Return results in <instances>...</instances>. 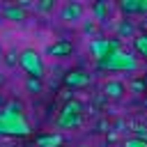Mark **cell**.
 Returning a JSON list of instances; mask_svg holds the SVG:
<instances>
[{"label":"cell","mask_w":147,"mask_h":147,"mask_svg":"<svg viewBox=\"0 0 147 147\" xmlns=\"http://www.w3.org/2000/svg\"><path fill=\"white\" fill-rule=\"evenodd\" d=\"M87 83H90V76L85 71H80V69H74V71H69L64 76V85L67 87H85Z\"/></svg>","instance_id":"cell-8"},{"label":"cell","mask_w":147,"mask_h":147,"mask_svg":"<svg viewBox=\"0 0 147 147\" xmlns=\"http://www.w3.org/2000/svg\"><path fill=\"white\" fill-rule=\"evenodd\" d=\"M80 147H85V145H80Z\"/></svg>","instance_id":"cell-24"},{"label":"cell","mask_w":147,"mask_h":147,"mask_svg":"<svg viewBox=\"0 0 147 147\" xmlns=\"http://www.w3.org/2000/svg\"><path fill=\"white\" fill-rule=\"evenodd\" d=\"M32 133L30 122L23 113H14L9 108L0 110V136H14V138H28Z\"/></svg>","instance_id":"cell-1"},{"label":"cell","mask_w":147,"mask_h":147,"mask_svg":"<svg viewBox=\"0 0 147 147\" xmlns=\"http://www.w3.org/2000/svg\"><path fill=\"white\" fill-rule=\"evenodd\" d=\"M96 67L101 71H136L138 69V57H133V53L119 48L113 55H108L106 60L96 62Z\"/></svg>","instance_id":"cell-3"},{"label":"cell","mask_w":147,"mask_h":147,"mask_svg":"<svg viewBox=\"0 0 147 147\" xmlns=\"http://www.w3.org/2000/svg\"><path fill=\"white\" fill-rule=\"evenodd\" d=\"M53 9V0H41L37 2V11H51Z\"/></svg>","instance_id":"cell-19"},{"label":"cell","mask_w":147,"mask_h":147,"mask_svg":"<svg viewBox=\"0 0 147 147\" xmlns=\"http://www.w3.org/2000/svg\"><path fill=\"white\" fill-rule=\"evenodd\" d=\"M18 64L30 74V78H39L41 80V76H44V62H41V57H39V53L34 48H23L18 53Z\"/></svg>","instance_id":"cell-4"},{"label":"cell","mask_w":147,"mask_h":147,"mask_svg":"<svg viewBox=\"0 0 147 147\" xmlns=\"http://www.w3.org/2000/svg\"><path fill=\"white\" fill-rule=\"evenodd\" d=\"M2 16L7 21H25V9L16 2V5H5L2 7Z\"/></svg>","instance_id":"cell-12"},{"label":"cell","mask_w":147,"mask_h":147,"mask_svg":"<svg viewBox=\"0 0 147 147\" xmlns=\"http://www.w3.org/2000/svg\"><path fill=\"white\" fill-rule=\"evenodd\" d=\"M64 142V136L62 133H41L37 136V147H60Z\"/></svg>","instance_id":"cell-10"},{"label":"cell","mask_w":147,"mask_h":147,"mask_svg":"<svg viewBox=\"0 0 147 147\" xmlns=\"http://www.w3.org/2000/svg\"><path fill=\"white\" fill-rule=\"evenodd\" d=\"M5 108H9V110H14V113H23V103L21 101H9Z\"/></svg>","instance_id":"cell-21"},{"label":"cell","mask_w":147,"mask_h":147,"mask_svg":"<svg viewBox=\"0 0 147 147\" xmlns=\"http://www.w3.org/2000/svg\"><path fill=\"white\" fill-rule=\"evenodd\" d=\"M119 48H122L119 39H94V41L90 44V53H92V57H94L96 62L106 60L108 55H113V53L119 51Z\"/></svg>","instance_id":"cell-5"},{"label":"cell","mask_w":147,"mask_h":147,"mask_svg":"<svg viewBox=\"0 0 147 147\" xmlns=\"http://www.w3.org/2000/svg\"><path fill=\"white\" fill-rule=\"evenodd\" d=\"M2 80H5V76H2V74H0V83H2Z\"/></svg>","instance_id":"cell-23"},{"label":"cell","mask_w":147,"mask_h":147,"mask_svg":"<svg viewBox=\"0 0 147 147\" xmlns=\"http://www.w3.org/2000/svg\"><path fill=\"white\" fill-rule=\"evenodd\" d=\"M25 87H28V92H32V94H39V92H41V80H39V78H30V76H28V80H25Z\"/></svg>","instance_id":"cell-14"},{"label":"cell","mask_w":147,"mask_h":147,"mask_svg":"<svg viewBox=\"0 0 147 147\" xmlns=\"http://www.w3.org/2000/svg\"><path fill=\"white\" fill-rule=\"evenodd\" d=\"M145 87H147V83H145V80H133V83H129V90H131V92H136V94L145 92Z\"/></svg>","instance_id":"cell-17"},{"label":"cell","mask_w":147,"mask_h":147,"mask_svg":"<svg viewBox=\"0 0 147 147\" xmlns=\"http://www.w3.org/2000/svg\"><path fill=\"white\" fill-rule=\"evenodd\" d=\"M124 147H147V142H142V140H138V138H129V140L124 142Z\"/></svg>","instance_id":"cell-20"},{"label":"cell","mask_w":147,"mask_h":147,"mask_svg":"<svg viewBox=\"0 0 147 147\" xmlns=\"http://www.w3.org/2000/svg\"><path fill=\"white\" fill-rule=\"evenodd\" d=\"M103 92H106L110 99H122V96L126 94V85H124L122 80H108V83L103 85Z\"/></svg>","instance_id":"cell-11"},{"label":"cell","mask_w":147,"mask_h":147,"mask_svg":"<svg viewBox=\"0 0 147 147\" xmlns=\"http://www.w3.org/2000/svg\"><path fill=\"white\" fill-rule=\"evenodd\" d=\"M16 60H18V53H16V51H9V53L5 55V62H7V64H16Z\"/></svg>","instance_id":"cell-22"},{"label":"cell","mask_w":147,"mask_h":147,"mask_svg":"<svg viewBox=\"0 0 147 147\" xmlns=\"http://www.w3.org/2000/svg\"><path fill=\"white\" fill-rule=\"evenodd\" d=\"M133 48L140 57H147V32H140L133 37Z\"/></svg>","instance_id":"cell-13"},{"label":"cell","mask_w":147,"mask_h":147,"mask_svg":"<svg viewBox=\"0 0 147 147\" xmlns=\"http://www.w3.org/2000/svg\"><path fill=\"white\" fill-rule=\"evenodd\" d=\"M83 117H85V113H83V103H80L78 99H69V101L62 106V110H60L55 124H57L60 131H69V129L80 126V124H83Z\"/></svg>","instance_id":"cell-2"},{"label":"cell","mask_w":147,"mask_h":147,"mask_svg":"<svg viewBox=\"0 0 147 147\" xmlns=\"http://www.w3.org/2000/svg\"><path fill=\"white\" fill-rule=\"evenodd\" d=\"M133 133H136L133 138H138V140L147 142V126H136V131H133Z\"/></svg>","instance_id":"cell-18"},{"label":"cell","mask_w":147,"mask_h":147,"mask_svg":"<svg viewBox=\"0 0 147 147\" xmlns=\"http://www.w3.org/2000/svg\"><path fill=\"white\" fill-rule=\"evenodd\" d=\"M119 9L124 14H147V0H122Z\"/></svg>","instance_id":"cell-9"},{"label":"cell","mask_w":147,"mask_h":147,"mask_svg":"<svg viewBox=\"0 0 147 147\" xmlns=\"http://www.w3.org/2000/svg\"><path fill=\"white\" fill-rule=\"evenodd\" d=\"M94 16H96V21L106 18V2H96L94 5Z\"/></svg>","instance_id":"cell-16"},{"label":"cell","mask_w":147,"mask_h":147,"mask_svg":"<svg viewBox=\"0 0 147 147\" xmlns=\"http://www.w3.org/2000/svg\"><path fill=\"white\" fill-rule=\"evenodd\" d=\"M126 34H133V25H131L129 21L119 23V30H117V39H119V37H126Z\"/></svg>","instance_id":"cell-15"},{"label":"cell","mask_w":147,"mask_h":147,"mask_svg":"<svg viewBox=\"0 0 147 147\" xmlns=\"http://www.w3.org/2000/svg\"><path fill=\"white\" fill-rule=\"evenodd\" d=\"M46 53L53 55V57H67V55L74 53V44H71L69 39H60V41L51 44V46L46 48Z\"/></svg>","instance_id":"cell-7"},{"label":"cell","mask_w":147,"mask_h":147,"mask_svg":"<svg viewBox=\"0 0 147 147\" xmlns=\"http://www.w3.org/2000/svg\"><path fill=\"white\" fill-rule=\"evenodd\" d=\"M60 18L67 21V23H76L83 18V5L78 2H67L62 9H60Z\"/></svg>","instance_id":"cell-6"}]
</instances>
